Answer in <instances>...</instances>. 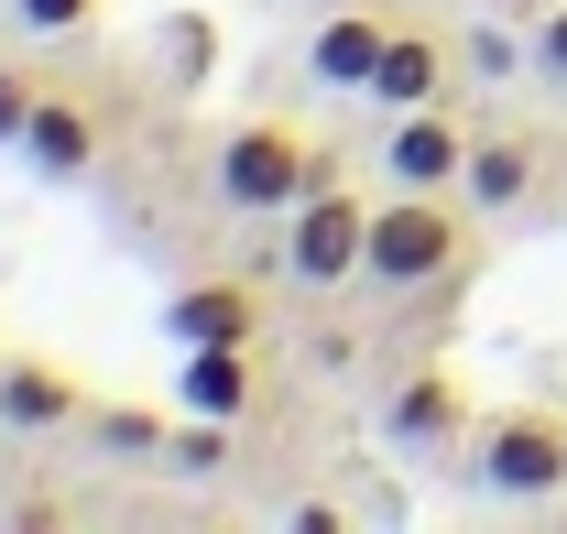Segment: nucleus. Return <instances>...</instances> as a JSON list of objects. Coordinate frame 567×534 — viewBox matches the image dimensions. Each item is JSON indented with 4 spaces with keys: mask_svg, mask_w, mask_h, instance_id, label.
<instances>
[{
    "mask_svg": "<svg viewBox=\"0 0 567 534\" xmlns=\"http://www.w3.org/2000/svg\"><path fill=\"white\" fill-rule=\"evenodd\" d=\"M164 44H175V66H186V76H208V66H218V22H175Z\"/></svg>",
    "mask_w": 567,
    "mask_h": 534,
    "instance_id": "a211bd4d",
    "label": "nucleus"
},
{
    "mask_svg": "<svg viewBox=\"0 0 567 534\" xmlns=\"http://www.w3.org/2000/svg\"><path fill=\"white\" fill-rule=\"evenodd\" d=\"M110 142H121V99H110L99 76L55 66V76H44V99H33V132H22V164H33L44 186H87V175L110 164Z\"/></svg>",
    "mask_w": 567,
    "mask_h": 534,
    "instance_id": "39448f33",
    "label": "nucleus"
},
{
    "mask_svg": "<svg viewBox=\"0 0 567 534\" xmlns=\"http://www.w3.org/2000/svg\"><path fill=\"white\" fill-rule=\"evenodd\" d=\"M470 132L481 121H458L447 99L436 110H393L382 121V186H458L470 175Z\"/></svg>",
    "mask_w": 567,
    "mask_h": 534,
    "instance_id": "6e6552de",
    "label": "nucleus"
},
{
    "mask_svg": "<svg viewBox=\"0 0 567 534\" xmlns=\"http://www.w3.org/2000/svg\"><path fill=\"white\" fill-rule=\"evenodd\" d=\"M470 425H481V403H470V371H458V360H415V371L382 393V437H393L404 459H458Z\"/></svg>",
    "mask_w": 567,
    "mask_h": 534,
    "instance_id": "0eeeda50",
    "label": "nucleus"
},
{
    "mask_svg": "<svg viewBox=\"0 0 567 534\" xmlns=\"http://www.w3.org/2000/svg\"><path fill=\"white\" fill-rule=\"evenodd\" d=\"M470 66H481V76H513V66H524V33H470Z\"/></svg>",
    "mask_w": 567,
    "mask_h": 534,
    "instance_id": "6ab92c4d",
    "label": "nucleus"
},
{
    "mask_svg": "<svg viewBox=\"0 0 567 534\" xmlns=\"http://www.w3.org/2000/svg\"><path fill=\"white\" fill-rule=\"evenodd\" d=\"M87 437H99L110 459H153V448H164V425H153L142 403H87Z\"/></svg>",
    "mask_w": 567,
    "mask_h": 534,
    "instance_id": "2eb2a0df",
    "label": "nucleus"
},
{
    "mask_svg": "<svg viewBox=\"0 0 567 534\" xmlns=\"http://www.w3.org/2000/svg\"><path fill=\"white\" fill-rule=\"evenodd\" d=\"M164 328H175V349H229V338H251V349H262L274 306H262V284H251V273H197V284H175Z\"/></svg>",
    "mask_w": 567,
    "mask_h": 534,
    "instance_id": "1a4fd4ad",
    "label": "nucleus"
},
{
    "mask_svg": "<svg viewBox=\"0 0 567 534\" xmlns=\"http://www.w3.org/2000/svg\"><path fill=\"white\" fill-rule=\"evenodd\" d=\"M546 164H557V142H546V132L481 121V132H470V175H458V197L481 207L492 229H524V218L546 207Z\"/></svg>",
    "mask_w": 567,
    "mask_h": 534,
    "instance_id": "423d86ee",
    "label": "nucleus"
},
{
    "mask_svg": "<svg viewBox=\"0 0 567 534\" xmlns=\"http://www.w3.org/2000/svg\"><path fill=\"white\" fill-rule=\"evenodd\" d=\"M175 393H186V414H240V403H251V338H229V349H186Z\"/></svg>",
    "mask_w": 567,
    "mask_h": 534,
    "instance_id": "ddd939ff",
    "label": "nucleus"
},
{
    "mask_svg": "<svg viewBox=\"0 0 567 534\" xmlns=\"http://www.w3.org/2000/svg\"><path fill=\"white\" fill-rule=\"evenodd\" d=\"M447 33L425 22V11H393V44H382V66H371V110L393 121V110H436L447 99Z\"/></svg>",
    "mask_w": 567,
    "mask_h": 534,
    "instance_id": "9b49d317",
    "label": "nucleus"
},
{
    "mask_svg": "<svg viewBox=\"0 0 567 534\" xmlns=\"http://www.w3.org/2000/svg\"><path fill=\"white\" fill-rule=\"evenodd\" d=\"M317 175H339V153L306 132V121H284V110H251V121H229L208 142V197L229 218H284Z\"/></svg>",
    "mask_w": 567,
    "mask_h": 534,
    "instance_id": "f03ea898",
    "label": "nucleus"
},
{
    "mask_svg": "<svg viewBox=\"0 0 567 534\" xmlns=\"http://www.w3.org/2000/svg\"><path fill=\"white\" fill-rule=\"evenodd\" d=\"M44 55H11L0 44V153H22V132H33V99H44Z\"/></svg>",
    "mask_w": 567,
    "mask_h": 534,
    "instance_id": "4468645a",
    "label": "nucleus"
},
{
    "mask_svg": "<svg viewBox=\"0 0 567 534\" xmlns=\"http://www.w3.org/2000/svg\"><path fill=\"white\" fill-rule=\"evenodd\" d=\"M458 480L502 502V513H535L567 491V403H492L458 448Z\"/></svg>",
    "mask_w": 567,
    "mask_h": 534,
    "instance_id": "7ed1b4c3",
    "label": "nucleus"
},
{
    "mask_svg": "<svg viewBox=\"0 0 567 534\" xmlns=\"http://www.w3.org/2000/svg\"><path fill=\"white\" fill-rule=\"evenodd\" d=\"M110 0H11V33H33V44H66V33H87Z\"/></svg>",
    "mask_w": 567,
    "mask_h": 534,
    "instance_id": "f3484780",
    "label": "nucleus"
},
{
    "mask_svg": "<svg viewBox=\"0 0 567 534\" xmlns=\"http://www.w3.org/2000/svg\"><path fill=\"white\" fill-rule=\"evenodd\" d=\"M274 229H284V251H274L284 284L295 295H339V284H360V251H371V197H360L350 175H317Z\"/></svg>",
    "mask_w": 567,
    "mask_h": 534,
    "instance_id": "20e7f679",
    "label": "nucleus"
},
{
    "mask_svg": "<svg viewBox=\"0 0 567 534\" xmlns=\"http://www.w3.org/2000/svg\"><path fill=\"white\" fill-rule=\"evenodd\" d=\"M382 44H393V0L317 11V22H306V76H317V88H350V99H371V66H382Z\"/></svg>",
    "mask_w": 567,
    "mask_h": 534,
    "instance_id": "9d476101",
    "label": "nucleus"
},
{
    "mask_svg": "<svg viewBox=\"0 0 567 534\" xmlns=\"http://www.w3.org/2000/svg\"><path fill=\"white\" fill-rule=\"evenodd\" d=\"M524 76L567 99V0H546V11H535V33H524Z\"/></svg>",
    "mask_w": 567,
    "mask_h": 534,
    "instance_id": "dca6fc26",
    "label": "nucleus"
},
{
    "mask_svg": "<svg viewBox=\"0 0 567 534\" xmlns=\"http://www.w3.org/2000/svg\"><path fill=\"white\" fill-rule=\"evenodd\" d=\"M481 251H492V218L458 186H382L360 284L371 295H404V306H447V295L481 284Z\"/></svg>",
    "mask_w": 567,
    "mask_h": 534,
    "instance_id": "f257e3e1",
    "label": "nucleus"
},
{
    "mask_svg": "<svg viewBox=\"0 0 567 534\" xmlns=\"http://www.w3.org/2000/svg\"><path fill=\"white\" fill-rule=\"evenodd\" d=\"M0 425H11V437H55V425H87V382H76L66 360L22 349V360H0Z\"/></svg>",
    "mask_w": 567,
    "mask_h": 534,
    "instance_id": "f8f14e48",
    "label": "nucleus"
}]
</instances>
